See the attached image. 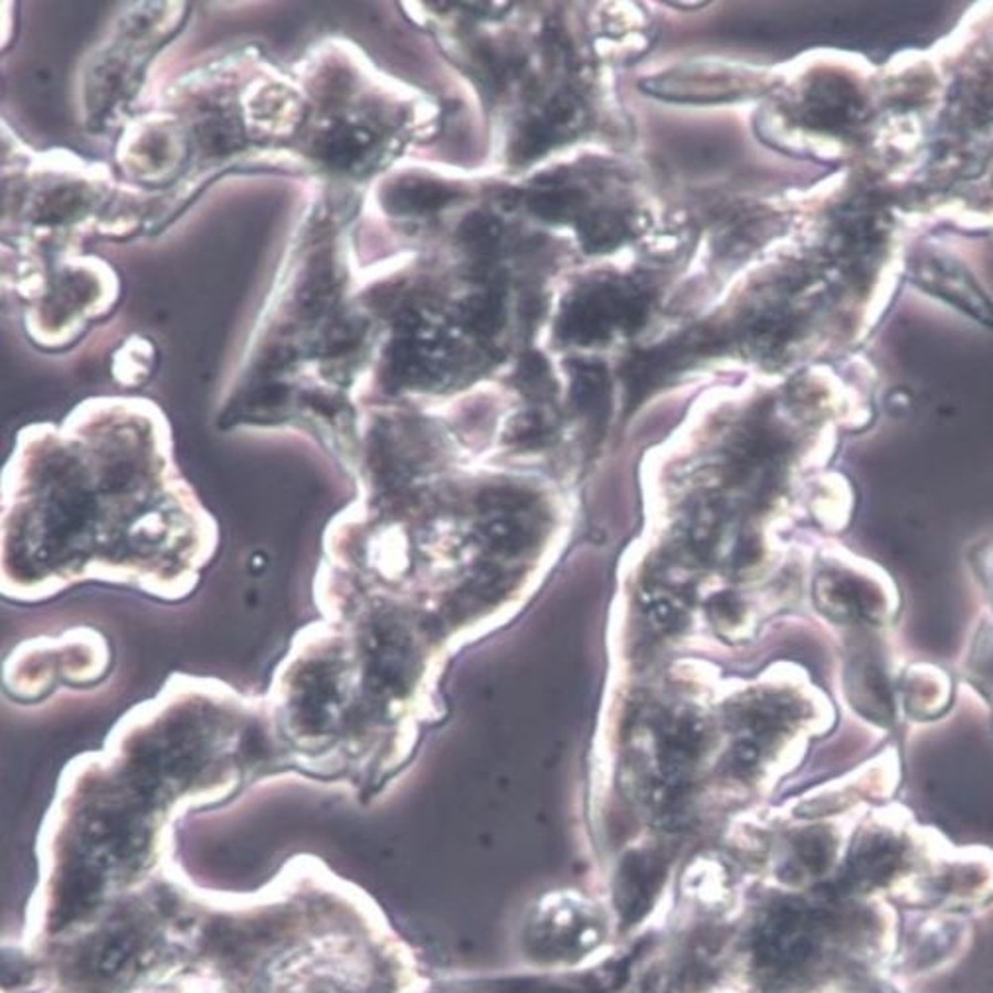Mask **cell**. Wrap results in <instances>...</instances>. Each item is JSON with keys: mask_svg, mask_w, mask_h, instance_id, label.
I'll return each instance as SVG.
<instances>
[{"mask_svg": "<svg viewBox=\"0 0 993 993\" xmlns=\"http://www.w3.org/2000/svg\"><path fill=\"white\" fill-rule=\"evenodd\" d=\"M218 522L152 424L32 432L2 482V595L40 602L75 583L135 585L166 602L196 590Z\"/></svg>", "mask_w": 993, "mask_h": 993, "instance_id": "cell-1", "label": "cell"}, {"mask_svg": "<svg viewBox=\"0 0 993 993\" xmlns=\"http://www.w3.org/2000/svg\"><path fill=\"white\" fill-rule=\"evenodd\" d=\"M62 638L60 661L54 658L52 638L30 641L14 651L4 668L7 688L14 698L34 703L52 693L57 684L95 683L109 668L107 641L95 631H72Z\"/></svg>", "mask_w": 993, "mask_h": 993, "instance_id": "cell-2", "label": "cell"}, {"mask_svg": "<svg viewBox=\"0 0 993 993\" xmlns=\"http://www.w3.org/2000/svg\"><path fill=\"white\" fill-rule=\"evenodd\" d=\"M138 952H140V937L137 930L115 927L103 932L92 947L87 948L83 964L89 970V974L97 975L101 980H110L123 974L137 960Z\"/></svg>", "mask_w": 993, "mask_h": 993, "instance_id": "cell-3", "label": "cell"}]
</instances>
